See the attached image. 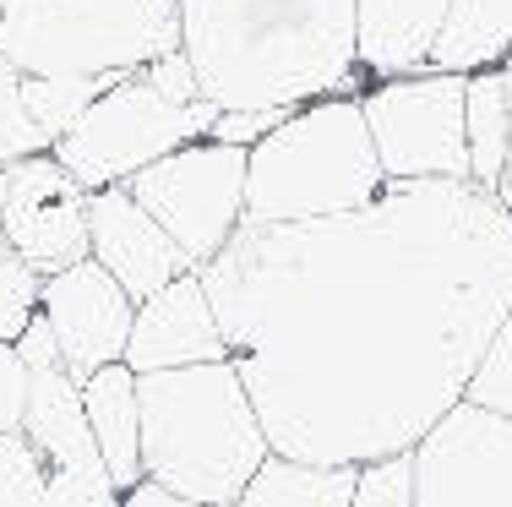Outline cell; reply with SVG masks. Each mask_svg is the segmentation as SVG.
<instances>
[{
  "mask_svg": "<svg viewBox=\"0 0 512 507\" xmlns=\"http://www.w3.org/2000/svg\"><path fill=\"white\" fill-rule=\"evenodd\" d=\"M469 77L458 71H414V77L371 82L360 115L371 131L376 164L387 180H469V137H463Z\"/></svg>",
  "mask_w": 512,
  "mask_h": 507,
  "instance_id": "52a82bcc",
  "label": "cell"
},
{
  "mask_svg": "<svg viewBox=\"0 0 512 507\" xmlns=\"http://www.w3.org/2000/svg\"><path fill=\"white\" fill-rule=\"evenodd\" d=\"M109 82H120V77H22V99H28L33 126H39L44 142L55 148Z\"/></svg>",
  "mask_w": 512,
  "mask_h": 507,
  "instance_id": "ffe728a7",
  "label": "cell"
},
{
  "mask_svg": "<svg viewBox=\"0 0 512 507\" xmlns=\"http://www.w3.org/2000/svg\"><path fill=\"white\" fill-rule=\"evenodd\" d=\"M180 50V0H6L0 55L22 77H131Z\"/></svg>",
  "mask_w": 512,
  "mask_h": 507,
  "instance_id": "5b68a950",
  "label": "cell"
},
{
  "mask_svg": "<svg viewBox=\"0 0 512 507\" xmlns=\"http://www.w3.org/2000/svg\"><path fill=\"white\" fill-rule=\"evenodd\" d=\"M126 191L186 251L191 273H197L240 229V213H246V148L202 137L191 148L148 164L142 175H131Z\"/></svg>",
  "mask_w": 512,
  "mask_h": 507,
  "instance_id": "ba28073f",
  "label": "cell"
},
{
  "mask_svg": "<svg viewBox=\"0 0 512 507\" xmlns=\"http://www.w3.org/2000/svg\"><path fill=\"white\" fill-rule=\"evenodd\" d=\"M142 480L202 507H235L251 475L273 458L235 360L137 377Z\"/></svg>",
  "mask_w": 512,
  "mask_h": 507,
  "instance_id": "3957f363",
  "label": "cell"
},
{
  "mask_svg": "<svg viewBox=\"0 0 512 507\" xmlns=\"http://www.w3.org/2000/svg\"><path fill=\"white\" fill-rule=\"evenodd\" d=\"M180 55L218 110L360 99L355 0H180Z\"/></svg>",
  "mask_w": 512,
  "mask_h": 507,
  "instance_id": "7a4b0ae2",
  "label": "cell"
},
{
  "mask_svg": "<svg viewBox=\"0 0 512 507\" xmlns=\"http://www.w3.org/2000/svg\"><path fill=\"white\" fill-rule=\"evenodd\" d=\"M349 507H414V458H376L360 469L355 480V502Z\"/></svg>",
  "mask_w": 512,
  "mask_h": 507,
  "instance_id": "cb8c5ba5",
  "label": "cell"
},
{
  "mask_svg": "<svg viewBox=\"0 0 512 507\" xmlns=\"http://www.w3.org/2000/svg\"><path fill=\"white\" fill-rule=\"evenodd\" d=\"M355 480L360 469L338 464H295V458H267L262 469L251 475L246 497L235 507H349L355 502Z\"/></svg>",
  "mask_w": 512,
  "mask_h": 507,
  "instance_id": "d6986e66",
  "label": "cell"
},
{
  "mask_svg": "<svg viewBox=\"0 0 512 507\" xmlns=\"http://www.w3.org/2000/svg\"><path fill=\"white\" fill-rule=\"evenodd\" d=\"M88 257L99 262L137 306L191 273L186 251L137 208V197H131L126 186H109V191H93L88 197Z\"/></svg>",
  "mask_w": 512,
  "mask_h": 507,
  "instance_id": "7c38bea8",
  "label": "cell"
},
{
  "mask_svg": "<svg viewBox=\"0 0 512 507\" xmlns=\"http://www.w3.org/2000/svg\"><path fill=\"white\" fill-rule=\"evenodd\" d=\"M28 448L44 458L50 475H77V480H109L99 448H93L88 415H82V388L66 371H39L28 388V420H22Z\"/></svg>",
  "mask_w": 512,
  "mask_h": 507,
  "instance_id": "9a60e30c",
  "label": "cell"
},
{
  "mask_svg": "<svg viewBox=\"0 0 512 507\" xmlns=\"http://www.w3.org/2000/svg\"><path fill=\"white\" fill-rule=\"evenodd\" d=\"M507 99H512V82H507ZM496 197H502V208L512 213V142H507V169H502V186H496Z\"/></svg>",
  "mask_w": 512,
  "mask_h": 507,
  "instance_id": "4dcf8cb0",
  "label": "cell"
},
{
  "mask_svg": "<svg viewBox=\"0 0 512 507\" xmlns=\"http://www.w3.org/2000/svg\"><path fill=\"white\" fill-rule=\"evenodd\" d=\"M39 317L50 322L60 366L71 382H88L93 371L120 366L137 322V300L126 295L99 262H77L66 273H50L39 284Z\"/></svg>",
  "mask_w": 512,
  "mask_h": 507,
  "instance_id": "8fae6325",
  "label": "cell"
},
{
  "mask_svg": "<svg viewBox=\"0 0 512 507\" xmlns=\"http://www.w3.org/2000/svg\"><path fill=\"white\" fill-rule=\"evenodd\" d=\"M88 197L55 153H33L0 169V235L11 257L39 279L88 262Z\"/></svg>",
  "mask_w": 512,
  "mask_h": 507,
  "instance_id": "9c48e42d",
  "label": "cell"
},
{
  "mask_svg": "<svg viewBox=\"0 0 512 507\" xmlns=\"http://www.w3.org/2000/svg\"><path fill=\"white\" fill-rule=\"evenodd\" d=\"M213 360H229V344L218 333L213 300L197 273L175 279L169 289H158L153 300L137 306V322H131V344H126V366L137 377H153V371H186V366H213Z\"/></svg>",
  "mask_w": 512,
  "mask_h": 507,
  "instance_id": "4fadbf2b",
  "label": "cell"
},
{
  "mask_svg": "<svg viewBox=\"0 0 512 507\" xmlns=\"http://www.w3.org/2000/svg\"><path fill=\"white\" fill-rule=\"evenodd\" d=\"M463 137H469V180L480 191H496L502 186V169H507V142H512V99H507L502 66H485L469 77Z\"/></svg>",
  "mask_w": 512,
  "mask_h": 507,
  "instance_id": "ac0fdd59",
  "label": "cell"
},
{
  "mask_svg": "<svg viewBox=\"0 0 512 507\" xmlns=\"http://www.w3.org/2000/svg\"><path fill=\"white\" fill-rule=\"evenodd\" d=\"M387 186L360 99H316L246 153L240 224H306L371 208Z\"/></svg>",
  "mask_w": 512,
  "mask_h": 507,
  "instance_id": "277c9868",
  "label": "cell"
},
{
  "mask_svg": "<svg viewBox=\"0 0 512 507\" xmlns=\"http://www.w3.org/2000/svg\"><path fill=\"white\" fill-rule=\"evenodd\" d=\"M414 507H512V420L453 404L420 437Z\"/></svg>",
  "mask_w": 512,
  "mask_h": 507,
  "instance_id": "30bf717a",
  "label": "cell"
},
{
  "mask_svg": "<svg viewBox=\"0 0 512 507\" xmlns=\"http://www.w3.org/2000/svg\"><path fill=\"white\" fill-rule=\"evenodd\" d=\"M33 153H50V142H44V131L33 126V115H28L22 71L0 55V169L17 164V159H33Z\"/></svg>",
  "mask_w": 512,
  "mask_h": 507,
  "instance_id": "44dd1931",
  "label": "cell"
},
{
  "mask_svg": "<svg viewBox=\"0 0 512 507\" xmlns=\"http://www.w3.org/2000/svg\"><path fill=\"white\" fill-rule=\"evenodd\" d=\"M17 355H22V366H28V377H39V371H66L60 366V349H55V333H50V322H44L39 311H33V322L22 328Z\"/></svg>",
  "mask_w": 512,
  "mask_h": 507,
  "instance_id": "f1b7e54d",
  "label": "cell"
},
{
  "mask_svg": "<svg viewBox=\"0 0 512 507\" xmlns=\"http://www.w3.org/2000/svg\"><path fill=\"white\" fill-rule=\"evenodd\" d=\"M0 11H6V0H0Z\"/></svg>",
  "mask_w": 512,
  "mask_h": 507,
  "instance_id": "d6a6232c",
  "label": "cell"
},
{
  "mask_svg": "<svg viewBox=\"0 0 512 507\" xmlns=\"http://www.w3.org/2000/svg\"><path fill=\"white\" fill-rule=\"evenodd\" d=\"M120 507H202V502L175 497V491H164L158 480H137L131 491H120Z\"/></svg>",
  "mask_w": 512,
  "mask_h": 507,
  "instance_id": "f546056e",
  "label": "cell"
},
{
  "mask_svg": "<svg viewBox=\"0 0 512 507\" xmlns=\"http://www.w3.org/2000/svg\"><path fill=\"white\" fill-rule=\"evenodd\" d=\"M512 55V0H453L447 28L431 50V71L474 77Z\"/></svg>",
  "mask_w": 512,
  "mask_h": 507,
  "instance_id": "e0dca14e",
  "label": "cell"
},
{
  "mask_svg": "<svg viewBox=\"0 0 512 507\" xmlns=\"http://www.w3.org/2000/svg\"><path fill=\"white\" fill-rule=\"evenodd\" d=\"M218 115L224 110L207 99L197 104L164 99L142 71H131V77L109 82L50 153L88 191H109V186H126L131 175H142L148 164L202 142Z\"/></svg>",
  "mask_w": 512,
  "mask_h": 507,
  "instance_id": "8992f818",
  "label": "cell"
},
{
  "mask_svg": "<svg viewBox=\"0 0 512 507\" xmlns=\"http://www.w3.org/2000/svg\"><path fill=\"white\" fill-rule=\"evenodd\" d=\"M142 77L153 82L164 99H175V104H197L202 99V88H197V71H191V60L180 55V50H169V55H158L153 66H142Z\"/></svg>",
  "mask_w": 512,
  "mask_h": 507,
  "instance_id": "83f0119b",
  "label": "cell"
},
{
  "mask_svg": "<svg viewBox=\"0 0 512 507\" xmlns=\"http://www.w3.org/2000/svg\"><path fill=\"white\" fill-rule=\"evenodd\" d=\"M463 404L491 409V415H507V420H512V311L502 317L496 338L485 344L480 366H474L469 388H463Z\"/></svg>",
  "mask_w": 512,
  "mask_h": 507,
  "instance_id": "7402d4cb",
  "label": "cell"
},
{
  "mask_svg": "<svg viewBox=\"0 0 512 507\" xmlns=\"http://www.w3.org/2000/svg\"><path fill=\"white\" fill-rule=\"evenodd\" d=\"M28 366H22L17 344H0V437H22V420H28Z\"/></svg>",
  "mask_w": 512,
  "mask_h": 507,
  "instance_id": "484cf974",
  "label": "cell"
},
{
  "mask_svg": "<svg viewBox=\"0 0 512 507\" xmlns=\"http://www.w3.org/2000/svg\"><path fill=\"white\" fill-rule=\"evenodd\" d=\"M82 388V415H88L93 448H99L115 491H131L142 480V409H137V371L120 366L93 371Z\"/></svg>",
  "mask_w": 512,
  "mask_h": 507,
  "instance_id": "2e32d148",
  "label": "cell"
},
{
  "mask_svg": "<svg viewBox=\"0 0 512 507\" xmlns=\"http://www.w3.org/2000/svg\"><path fill=\"white\" fill-rule=\"evenodd\" d=\"M295 115V110H224L213 120V131H207V137L213 142H229V148H256V142L267 137V131H278L284 126V120Z\"/></svg>",
  "mask_w": 512,
  "mask_h": 507,
  "instance_id": "4316f807",
  "label": "cell"
},
{
  "mask_svg": "<svg viewBox=\"0 0 512 507\" xmlns=\"http://www.w3.org/2000/svg\"><path fill=\"white\" fill-rule=\"evenodd\" d=\"M453 0H355V55L371 82L414 77L431 66Z\"/></svg>",
  "mask_w": 512,
  "mask_h": 507,
  "instance_id": "5bb4252c",
  "label": "cell"
},
{
  "mask_svg": "<svg viewBox=\"0 0 512 507\" xmlns=\"http://www.w3.org/2000/svg\"><path fill=\"white\" fill-rule=\"evenodd\" d=\"M502 71H507V82H512V55H507V60H502Z\"/></svg>",
  "mask_w": 512,
  "mask_h": 507,
  "instance_id": "1f68e13d",
  "label": "cell"
},
{
  "mask_svg": "<svg viewBox=\"0 0 512 507\" xmlns=\"http://www.w3.org/2000/svg\"><path fill=\"white\" fill-rule=\"evenodd\" d=\"M197 279L267 448L365 469L463 404L512 311V213L474 180H387L338 219L240 224Z\"/></svg>",
  "mask_w": 512,
  "mask_h": 507,
  "instance_id": "6da1fadb",
  "label": "cell"
},
{
  "mask_svg": "<svg viewBox=\"0 0 512 507\" xmlns=\"http://www.w3.org/2000/svg\"><path fill=\"white\" fill-rule=\"evenodd\" d=\"M0 507H44V458L28 437H0Z\"/></svg>",
  "mask_w": 512,
  "mask_h": 507,
  "instance_id": "603a6c76",
  "label": "cell"
},
{
  "mask_svg": "<svg viewBox=\"0 0 512 507\" xmlns=\"http://www.w3.org/2000/svg\"><path fill=\"white\" fill-rule=\"evenodd\" d=\"M39 273L22 268L17 257H0V344H17L22 328L39 311Z\"/></svg>",
  "mask_w": 512,
  "mask_h": 507,
  "instance_id": "d4e9b609",
  "label": "cell"
}]
</instances>
